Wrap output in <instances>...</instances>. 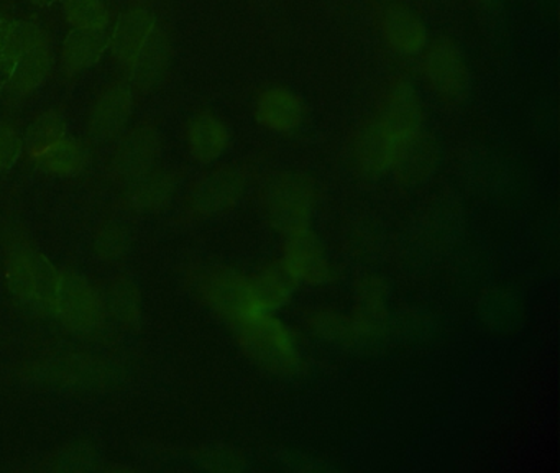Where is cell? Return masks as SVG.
Returning <instances> with one entry per match:
<instances>
[{"instance_id":"6da1fadb","label":"cell","mask_w":560,"mask_h":473,"mask_svg":"<svg viewBox=\"0 0 560 473\" xmlns=\"http://www.w3.org/2000/svg\"><path fill=\"white\" fill-rule=\"evenodd\" d=\"M247 357L277 377H293L301 368L300 350L290 328L268 311H255L235 325Z\"/></svg>"},{"instance_id":"cb8c5ba5","label":"cell","mask_w":560,"mask_h":473,"mask_svg":"<svg viewBox=\"0 0 560 473\" xmlns=\"http://www.w3.org/2000/svg\"><path fill=\"white\" fill-rule=\"evenodd\" d=\"M35 158L40 166L50 173L73 176L83 170L84 163H86V151L78 141L61 138L60 141L51 145Z\"/></svg>"},{"instance_id":"1f68e13d","label":"cell","mask_w":560,"mask_h":473,"mask_svg":"<svg viewBox=\"0 0 560 473\" xmlns=\"http://www.w3.org/2000/svg\"><path fill=\"white\" fill-rule=\"evenodd\" d=\"M12 26H14V20L9 19L4 13H0V56L4 55L5 48H8Z\"/></svg>"},{"instance_id":"8992f818","label":"cell","mask_w":560,"mask_h":473,"mask_svg":"<svg viewBox=\"0 0 560 473\" xmlns=\"http://www.w3.org/2000/svg\"><path fill=\"white\" fill-rule=\"evenodd\" d=\"M55 312L71 331L88 332L103 322L104 304L86 279L68 272L58 279Z\"/></svg>"},{"instance_id":"e0dca14e","label":"cell","mask_w":560,"mask_h":473,"mask_svg":"<svg viewBox=\"0 0 560 473\" xmlns=\"http://www.w3.org/2000/svg\"><path fill=\"white\" fill-rule=\"evenodd\" d=\"M298 282L300 281L296 276L283 259L268 263L250 278L255 304L260 311L271 312L280 309L281 305L288 304Z\"/></svg>"},{"instance_id":"d4e9b609","label":"cell","mask_w":560,"mask_h":473,"mask_svg":"<svg viewBox=\"0 0 560 473\" xmlns=\"http://www.w3.org/2000/svg\"><path fill=\"white\" fill-rule=\"evenodd\" d=\"M175 183L165 173L143 174L130 183L129 200L140 210H152L162 207L172 196Z\"/></svg>"},{"instance_id":"f546056e","label":"cell","mask_w":560,"mask_h":473,"mask_svg":"<svg viewBox=\"0 0 560 473\" xmlns=\"http://www.w3.org/2000/svg\"><path fill=\"white\" fill-rule=\"evenodd\" d=\"M21 137L14 128L9 125H0V173L9 170L22 153Z\"/></svg>"},{"instance_id":"4316f807","label":"cell","mask_w":560,"mask_h":473,"mask_svg":"<svg viewBox=\"0 0 560 473\" xmlns=\"http://www.w3.org/2000/svg\"><path fill=\"white\" fill-rule=\"evenodd\" d=\"M65 16L74 28L100 30L109 22L104 0H65Z\"/></svg>"},{"instance_id":"d6986e66","label":"cell","mask_w":560,"mask_h":473,"mask_svg":"<svg viewBox=\"0 0 560 473\" xmlns=\"http://www.w3.org/2000/svg\"><path fill=\"white\" fill-rule=\"evenodd\" d=\"M51 53L47 38L35 42L25 49L9 69L5 88L11 94L25 95L38 88L50 72Z\"/></svg>"},{"instance_id":"d6a6232c","label":"cell","mask_w":560,"mask_h":473,"mask_svg":"<svg viewBox=\"0 0 560 473\" xmlns=\"http://www.w3.org/2000/svg\"><path fill=\"white\" fill-rule=\"evenodd\" d=\"M55 2H57V0H31V3H34V5H37V7H48Z\"/></svg>"},{"instance_id":"ba28073f","label":"cell","mask_w":560,"mask_h":473,"mask_svg":"<svg viewBox=\"0 0 560 473\" xmlns=\"http://www.w3.org/2000/svg\"><path fill=\"white\" fill-rule=\"evenodd\" d=\"M398 141L373 117L357 131L353 140V161L357 170L365 176H382L392 170Z\"/></svg>"},{"instance_id":"7c38bea8","label":"cell","mask_w":560,"mask_h":473,"mask_svg":"<svg viewBox=\"0 0 560 473\" xmlns=\"http://www.w3.org/2000/svg\"><path fill=\"white\" fill-rule=\"evenodd\" d=\"M438 160L439 147L434 138L419 131L415 137L398 145L392 170L399 183L405 186H418L431 176Z\"/></svg>"},{"instance_id":"9c48e42d","label":"cell","mask_w":560,"mask_h":473,"mask_svg":"<svg viewBox=\"0 0 560 473\" xmlns=\"http://www.w3.org/2000/svg\"><path fill=\"white\" fill-rule=\"evenodd\" d=\"M283 262L296 276L298 281L323 285L330 278V262L323 242L310 229L287 235Z\"/></svg>"},{"instance_id":"7402d4cb","label":"cell","mask_w":560,"mask_h":473,"mask_svg":"<svg viewBox=\"0 0 560 473\" xmlns=\"http://www.w3.org/2000/svg\"><path fill=\"white\" fill-rule=\"evenodd\" d=\"M170 61V45L159 26L152 30L142 51L130 66V78L140 89L159 84L165 76Z\"/></svg>"},{"instance_id":"ac0fdd59","label":"cell","mask_w":560,"mask_h":473,"mask_svg":"<svg viewBox=\"0 0 560 473\" xmlns=\"http://www.w3.org/2000/svg\"><path fill=\"white\" fill-rule=\"evenodd\" d=\"M388 308H386V285L380 276L365 275L357 281L355 309L353 322L362 337L376 334L385 324Z\"/></svg>"},{"instance_id":"83f0119b","label":"cell","mask_w":560,"mask_h":473,"mask_svg":"<svg viewBox=\"0 0 560 473\" xmlns=\"http://www.w3.org/2000/svg\"><path fill=\"white\" fill-rule=\"evenodd\" d=\"M44 36L45 33L32 22H24V20L14 22L8 48H5L4 55L0 56V72L8 74L15 59H18L25 49L31 48L35 42L44 38Z\"/></svg>"},{"instance_id":"3957f363","label":"cell","mask_w":560,"mask_h":473,"mask_svg":"<svg viewBox=\"0 0 560 473\" xmlns=\"http://www.w3.org/2000/svg\"><path fill=\"white\" fill-rule=\"evenodd\" d=\"M8 276L12 292L22 304L40 314L55 312L60 275L40 252L15 250L9 258Z\"/></svg>"},{"instance_id":"5bb4252c","label":"cell","mask_w":560,"mask_h":473,"mask_svg":"<svg viewBox=\"0 0 560 473\" xmlns=\"http://www.w3.org/2000/svg\"><path fill=\"white\" fill-rule=\"evenodd\" d=\"M383 35L399 55L412 56L428 46V32L422 20L405 5H389L383 13Z\"/></svg>"},{"instance_id":"277c9868","label":"cell","mask_w":560,"mask_h":473,"mask_svg":"<svg viewBox=\"0 0 560 473\" xmlns=\"http://www.w3.org/2000/svg\"><path fill=\"white\" fill-rule=\"evenodd\" d=\"M422 51L421 71L431 91L445 104H464L471 79L460 48L451 38H438Z\"/></svg>"},{"instance_id":"603a6c76","label":"cell","mask_w":560,"mask_h":473,"mask_svg":"<svg viewBox=\"0 0 560 473\" xmlns=\"http://www.w3.org/2000/svg\"><path fill=\"white\" fill-rule=\"evenodd\" d=\"M307 327L317 337L334 342V344L352 345L362 338L352 318H347L339 312L327 311V309L311 311L307 315Z\"/></svg>"},{"instance_id":"f1b7e54d","label":"cell","mask_w":560,"mask_h":473,"mask_svg":"<svg viewBox=\"0 0 560 473\" xmlns=\"http://www.w3.org/2000/svg\"><path fill=\"white\" fill-rule=\"evenodd\" d=\"M110 304H113L117 318L122 319V321H133L137 318V312H139L136 288L129 282H119L114 288Z\"/></svg>"},{"instance_id":"30bf717a","label":"cell","mask_w":560,"mask_h":473,"mask_svg":"<svg viewBox=\"0 0 560 473\" xmlns=\"http://www.w3.org/2000/svg\"><path fill=\"white\" fill-rule=\"evenodd\" d=\"M159 154V134L150 127L137 128L124 138L114 154V176L124 183H133L152 171Z\"/></svg>"},{"instance_id":"484cf974","label":"cell","mask_w":560,"mask_h":473,"mask_svg":"<svg viewBox=\"0 0 560 473\" xmlns=\"http://www.w3.org/2000/svg\"><path fill=\"white\" fill-rule=\"evenodd\" d=\"M67 134V125L57 112H45L28 127L27 147L34 157L60 141Z\"/></svg>"},{"instance_id":"52a82bcc","label":"cell","mask_w":560,"mask_h":473,"mask_svg":"<svg viewBox=\"0 0 560 473\" xmlns=\"http://www.w3.org/2000/svg\"><path fill=\"white\" fill-rule=\"evenodd\" d=\"M398 145L422 131V105L411 82L396 79L386 89L375 115Z\"/></svg>"},{"instance_id":"2e32d148","label":"cell","mask_w":560,"mask_h":473,"mask_svg":"<svg viewBox=\"0 0 560 473\" xmlns=\"http://www.w3.org/2000/svg\"><path fill=\"white\" fill-rule=\"evenodd\" d=\"M155 26V16L147 9H132L124 13L110 36L114 58L130 68Z\"/></svg>"},{"instance_id":"9a60e30c","label":"cell","mask_w":560,"mask_h":473,"mask_svg":"<svg viewBox=\"0 0 560 473\" xmlns=\"http://www.w3.org/2000/svg\"><path fill=\"white\" fill-rule=\"evenodd\" d=\"M255 117L268 130L284 134L303 122L304 104L290 89L270 88L258 95Z\"/></svg>"},{"instance_id":"4dcf8cb0","label":"cell","mask_w":560,"mask_h":473,"mask_svg":"<svg viewBox=\"0 0 560 473\" xmlns=\"http://www.w3.org/2000/svg\"><path fill=\"white\" fill-rule=\"evenodd\" d=\"M201 460L209 469L215 470H241L244 466V457L229 449L208 450Z\"/></svg>"},{"instance_id":"44dd1931","label":"cell","mask_w":560,"mask_h":473,"mask_svg":"<svg viewBox=\"0 0 560 473\" xmlns=\"http://www.w3.org/2000/svg\"><path fill=\"white\" fill-rule=\"evenodd\" d=\"M188 143L192 157L201 163H211L224 153L229 130L224 122L209 112L196 115L188 127Z\"/></svg>"},{"instance_id":"5b68a950","label":"cell","mask_w":560,"mask_h":473,"mask_svg":"<svg viewBox=\"0 0 560 473\" xmlns=\"http://www.w3.org/2000/svg\"><path fill=\"white\" fill-rule=\"evenodd\" d=\"M201 292L206 302L234 325L255 311H260L252 296L250 278L235 269L218 268L209 272L202 279Z\"/></svg>"},{"instance_id":"8fae6325","label":"cell","mask_w":560,"mask_h":473,"mask_svg":"<svg viewBox=\"0 0 560 473\" xmlns=\"http://www.w3.org/2000/svg\"><path fill=\"white\" fill-rule=\"evenodd\" d=\"M244 193V176L235 168H221L196 184L191 209L199 216H212L234 207Z\"/></svg>"},{"instance_id":"ffe728a7","label":"cell","mask_w":560,"mask_h":473,"mask_svg":"<svg viewBox=\"0 0 560 473\" xmlns=\"http://www.w3.org/2000/svg\"><path fill=\"white\" fill-rule=\"evenodd\" d=\"M109 38L104 28H73L65 38L61 62L67 74H78L100 61Z\"/></svg>"},{"instance_id":"7a4b0ae2","label":"cell","mask_w":560,"mask_h":473,"mask_svg":"<svg viewBox=\"0 0 560 473\" xmlns=\"http://www.w3.org/2000/svg\"><path fill=\"white\" fill-rule=\"evenodd\" d=\"M316 189L303 173L277 174L265 187L264 207L268 222L284 236L310 229Z\"/></svg>"},{"instance_id":"4fadbf2b","label":"cell","mask_w":560,"mask_h":473,"mask_svg":"<svg viewBox=\"0 0 560 473\" xmlns=\"http://www.w3.org/2000/svg\"><path fill=\"white\" fill-rule=\"evenodd\" d=\"M133 108L132 89L116 84L107 89L94 105L90 118V135L93 140L106 141L117 137L129 120Z\"/></svg>"}]
</instances>
